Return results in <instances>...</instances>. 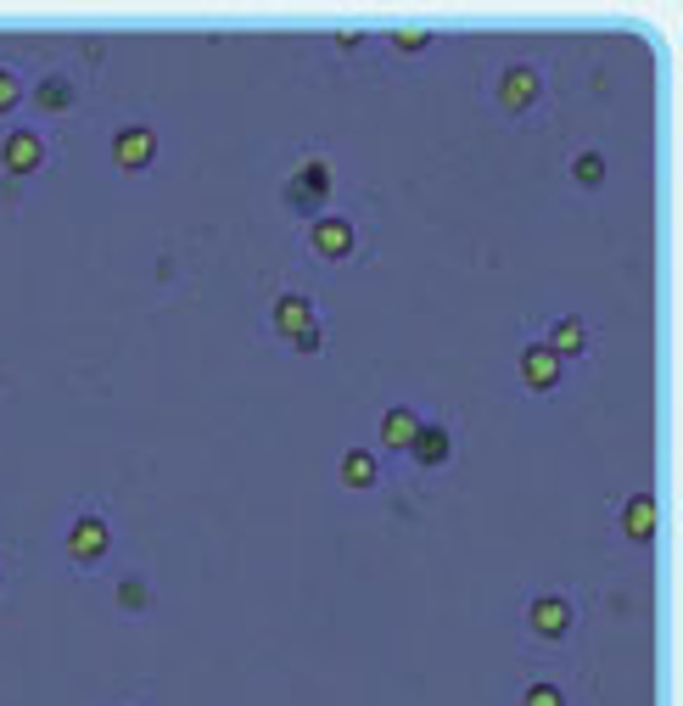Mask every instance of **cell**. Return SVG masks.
Masks as SVG:
<instances>
[{
    "label": "cell",
    "mask_w": 683,
    "mask_h": 706,
    "mask_svg": "<svg viewBox=\"0 0 683 706\" xmlns=\"http://www.w3.org/2000/svg\"><path fill=\"white\" fill-rule=\"evenodd\" d=\"M539 90H544V73L532 68V62H510L499 73V107L505 113H526L532 102H539Z\"/></svg>",
    "instance_id": "cell-4"
},
{
    "label": "cell",
    "mask_w": 683,
    "mask_h": 706,
    "mask_svg": "<svg viewBox=\"0 0 683 706\" xmlns=\"http://www.w3.org/2000/svg\"><path fill=\"white\" fill-rule=\"evenodd\" d=\"M426 39H431V34H426V28H415V23H398V28H393V45H398V51H420Z\"/></svg>",
    "instance_id": "cell-20"
},
{
    "label": "cell",
    "mask_w": 683,
    "mask_h": 706,
    "mask_svg": "<svg viewBox=\"0 0 683 706\" xmlns=\"http://www.w3.org/2000/svg\"><path fill=\"white\" fill-rule=\"evenodd\" d=\"M415 432H420V409H409V404H393V409L381 415V427H375L381 449H409Z\"/></svg>",
    "instance_id": "cell-11"
},
{
    "label": "cell",
    "mask_w": 683,
    "mask_h": 706,
    "mask_svg": "<svg viewBox=\"0 0 683 706\" xmlns=\"http://www.w3.org/2000/svg\"><path fill=\"white\" fill-rule=\"evenodd\" d=\"M0 163H7L12 174H34L45 163V140L34 129H12L7 140H0Z\"/></svg>",
    "instance_id": "cell-9"
},
{
    "label": "cell",
    "mask_w": 683,
    "mask_h": 706,
    "mask_svg": "<svg viewBox=\"0 0 683 706\" xmlns=\"http://www.w3.org/2000/svg\"><path fill=\"white\" fill-rule=\"evenodd\" d=\"M280 197H286V208H291V213H303V219H320V213L331 208V158L309 152V158H303L298 169L286 174Z\"/></svg>",
    "instance_id": "cell-1"
},
{
    "label": "cell",
    "mask_w": 683,
    "mask_h": 706,
    "mask_svg": "<svg viewBox=\"0 0 683 706\" xmlns=\"http://www.w3.org/2000/svg\"><path fill=\"white\" fill-rule=\"evenodd\" d=\"M516 364H521V382H526L532 393H555V387H560V364H566V359H560L549 343H526Z\"/></svg>",
    "instance_id": "cell-5"
},
{
    "label": "cell",
    "mask_w": 683,
    "mask_h": 706,
    "mask_svg": "<svg viewBox=\"0 0 683 706\" xmlns=\"http://www.w3.org/2000/svg\"><path fill=\"white\" fill-rule=\"evenodd\" d=\"M275 332L291 343V337H303L309 332V325H320V314H314V303L303 298V292H286V298H275Z\"/></svg>",
    "instance_id": "cell-10"
},
{
    "label": "cell",
    "mask_w": 683,
    "mask_h": 706,
    "mask_svg": "<svg viewBox=\"0 0 683 706\" xmlns=\"http://www.w3.org/2000/svg\"><path fill=\"white\" fill-rule=\"evenodd\" d=\"M571 180L594 192V185L605 180V158H600V152H577V158H571Z\"/></svg>",
    "instance_id": "cell-17"
},
{
    "label": "cell",
    "mask_w": 683,
    "mask_h": 706,
    "mask_svg": "<svg viewBox=\"0 0 683 706\" xmlns=\"http://www.w3.org/2000/svg\"><path fill=\"white\" fill-rule=\"evenodd\" d=\"M336 477L348 483V488H375V483H381L375 449H348V454H342V465H336Z\"/></svg>",
    "instance_id": "cell-12"
},
{
    "label": "cell",
    "mask_w": 683,
    "mask_h": 706,
    "mask_svg": "<svg viewBox=\"0 0 683 706\" xmlns=\"http://www.w3.org/2000/svg\"><path fill=\"white\" fill-rule=\"evenodd\" d=\"M309 242L320 258H348L354 253V219H342V213H320L309 224Z\"/></svg>",
    "instance_id": "cell-7"
},
{
    "label": "cell",
    "mask_w": 683,
    "mask_h": 706,
    "mask_svg": "<svg viewBox=\"0 0 683 706\" xmlns=\"http://www.w3.org/2000/svg\"><path fill=\"white\" fill-rule=\"evenodd\" d=\"M18 102H23V79L12 68H0V113H12Z\"/></svg>",
    "instance_id": "cell-19"
},
{
    "label": "cell",
    "mask_w": 683,
    "mask_h": 706,
    "mask_svg": "<svg viewBox=\"0 0 683 706\" xmlns=\"http://www.w3.org/2000/svg\"><path fill=\"white\" fill-rule=\"evenodd\" d=\"M291 348H298V354H320L325 348V325H309L303 337H291Z\"/></svg>",
    "instance_id": "cell-21"
},
{
    "label": "cell",
    "mask_w": 683,
    "mask_h": 706,
    "mask_svg": "<svg viewBox=\"0 0 683 706\" xmlns=\"http://www.w3.org/2000/svg\"><path fill=\"white\" fill-rule=\"evenodd\" d=\"M62 549L79 560V567H95V560H107V549H113V528H107V516H95V510L73 516L68 533H62Z\"/></svg>",
    "instance_id": "cell-2"
},
{
    "label": "cell",
    "mask_w": 683,
    "mask_h": 706,
    "mask_svg": "<svg viewBox=\"0 0 683 706\" xmlns=\"http://www.w3.org/2000/svg\"><path fill=\"white\" fill-rule=\"evenodd\" d=\"M521 706H566V690H560V684H549V679H539V684H526Z\"/></svg>",
    "instance_id": "cell-18"
},
{
    "label": "cell",
    "mask_w": 683,
    "mask_h": 706,
    "mask_svg": "<svg viewBox=\"0 0 683 706\" xmlns=\"http://www.w3.org/2000/svg\"><path fill=\"white\" fill-rule=\"evenodd\" d=\"M158 158V129L152 124H118L113 129V163L118 169H146V163H152Z\"/></svg>",
    "instance_id": "cell-3"
},
{
    "label": "cell",
    "mask_w": 683,
    "mask_h": 706,
    "mask_svg": "<svg viewBox=\"0 0 683 706\" xmlns=\"http://www.w3.org/2000/svg\"><path fill=\"white\" fill-rule=\"evenodd\" d=\"M118 605L124 611H152V583H146L140 572H124L118 578Z\"/></svg>",
    "instance_id": "cell-16"
},
{
    "label": "cell",
    "mask_w": 683,
    "mask_h": 706,
    "mask_svg": "<svg viewBox=\"0 0 683 706\" xmlns=\"http://www.w3.org/2000/svg\"><path fill=\"white\" fill-rule=\"evenodd\" d=\"M34 102H39L45 113H62V107L73 102V84H68V73H45V79H39V90H34Z\"/></svg>",
    "instance_id": "cell-15"
},
{
    "label": "cell",
    "mask_w": 683,
    "mask_h": 706,
    "mask_svg": "<svg viewBox=\"0 0 683 706\" xmlns=\"http://www.w3.org/2000/svg\"><path fill=\"white\" fill-rule=\"evenodd\" d=\"M544 343H549L560 359H577L582 348H589V325H582L577 314H560V320L549 325V337H544Z\"/></svg>",
    "instance_id": "cell-13"
},
{
    "label": "cell",
    "mask_w": 683,
    "mask_h": 706,
    "mask_svg": "<svg viewBox=\"0 0 683 706\" xmlns=\"http://www.w3.org/2000/svg\"><path fill=\"white\" fill-rule=\"evenodd\" d=\"M622 528H627V539H656V499L650 494H633L627 505H622Z\"/></svg>",
    "instance_id": "cell-14"
},
{
    "label": "cell",
    "mask_w": 683,
    "mask_h": 706,
    "mask_svg": "<svg viewBox=\"0 0 683 706\" xmlns=\"http://www.w3.org/2000/svg\"><path fill=\"white\" fill-rule=\"evenodd\" d=\"M415 465H449V454H454V432L443 427V420H420V432L409 438V449H404Z\"/></svg>",
    "instance_id": "cell-8"
},
{
    "label": "cell",
    "mask_w": 683,
    "mask_h": 706,
    "mask_svg": "<svg viewBox=\"0 0 683 706\" xmlns=\"http://www.w3.org/2000/svg\"><path fill=\"white\" fill-rule=\"evenodd\" d=\"M526 623H532V634H539V639H566L571 634V600L566 594H532Z\"/></svg>",
    "instance_id": "cell-6"
}]
</instances>
